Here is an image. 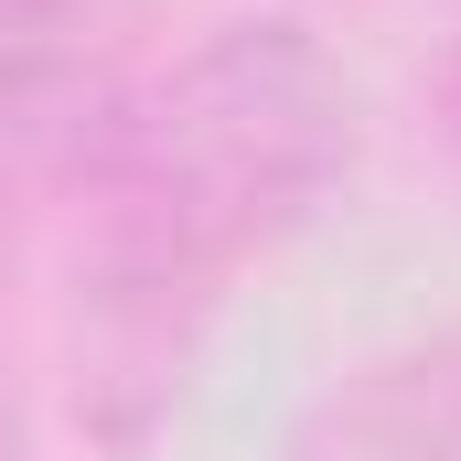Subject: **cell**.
<instances>
[{"label":"cell","instance_id":"obj_1","mask_svg":"<svg viewBox=\"0 0 461 461\" xmlns=\"http://www.w3.org/2000/svg\"><path fill=\"white\" fill-rule=\"evenodd\" d=\"M354 161V86L301 22H215L65 150L76 397L140 429L204 322L322 215Z\"/></svg>","mask_w":461,"mask_h":461},{"label":"cell","instance_id":"obj_2","mask_svg":"<svg viewBox=\"0 0 461 461\" xmlns=\"http://www.w3.org/2000/svg\"><path fill=\"white\" fill-rule=\"evenodd\" d=\"M279 461H461V312L333 375L290 419Z\"/></svg>","mask_w":461,"mask_h":461},{"label":"cell","instance_id":"obj_3","mask_svg":"<svg viewBox=\"0 0 461 461\" xmlns=\"http://www.w3.org/2000/svg\"><path fill=\"white\" fill-rule=\"evenodd\" d=\"M86 32H97V0H0V258H11L32 183L76 150L65 97H76Z\"/></svg>","mask_w":461,"mask_h":461},{"label":"cell","instance_id":"obj_4","mask_svg":"<svg viewBox=\"0 0 461 461\" xmlns=\"http://www.w3.org/2000/svg\"><path fill=\"white\" fill-rule=\"evenodd\" d=\"M451 129H461V43H451Z\"/></svg>","mask_w":461,"mask_h":461}]
</instances>
